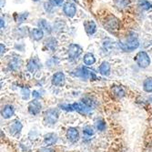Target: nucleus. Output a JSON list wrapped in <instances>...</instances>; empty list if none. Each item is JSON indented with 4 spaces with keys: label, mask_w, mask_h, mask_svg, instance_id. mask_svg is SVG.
Wrapping results in <instances>:
<instances>
[{
    "label": "nucleus",
    "mask_w": 152,
    "mask_h": 152,
    "mask_svg": "<svg viewBox=\"0 0 152 152\" xmlns=\"http://www.w3.org/2000/svg\"><path fill=\"white\" fill-rule=\"evenodd\" d=\"M112 90H113L114 95L117 96H118V98H121V96H123L124 94H125V92H124V90L122 89V88H120L118 86H115Z\"/></svg>",
    "instance_id": "4be33fe9"
},
{
    "label": "nucleus",
    "mask_w": 152,
    "mask_h": 152,
    "mask_svg": "<svg viewBox=\"0 0 152 152\" xmlns=\"http://www.w3.org/2000/svg\"><path fill=\"white\" fill-rule=\"evenodd\" d=\"M52 1L54 2V4H55V5L60 6V5H62V3L64 2V0H52Z\"/></svg>",
    "instance_id": "a878e982"
},
{
    "label": "nucleus",
    "mask_w": 152,
    "mask_h": 152,
    "mask_svg": "<svg viewBox=\"0 0 152 152\" xmlns=\"http://www.w3.org/2000/svg\"><path fill=\"white\" fill-rule=\"evenodd\" d=\"M33 1H35V2H37V1H38V0H33Z\"/></svg>",
    "instance_id": "c85d7f7f"
},
{
    "label": "nucleus",
    "mask_w": 152,
    "mask_h": 152,
    "mask_svg": "<svg viewBox=\"0 0 152 152\" xmlns=\"http://www.w3.org/2000/svg\"><path fill=\"white\" fill-rule=\"evenodd\" d=\"M33 96H35V98H39L40 95H38V93L37 91H33Z\"/></svg>",
    "instance_id": "bb28decb"
},
{
    "label": "nucleus",
    "mask_w": 152,
    "mask_h": 152,
    "mask_svg": "<svg viewBox=\"0 0 152 152\" xmlns=\"http://www.w3.org/2000/svg\"><path fill=\"white\" fill-rule=\"evenodd\" d=\"M14 112H15L14 107L11 105H7L2 109V117L5 118H9L14 115Z\"/></svg>",
    "instance_id": "f8f14e48"
},
{
    "label": "nucleus",
    "mask_w": 152,
    "mask_h": 152,
    "mask_svg": "<svg viewBox=\"0 0 152 152\" xmlns=\"http://www.w3.org/2000/svg\"><path fill=\"white\" fill-rule=\"evenodd\" d=\"M119 46L123 50H125V51H133L134 49L139 48L140 43L137 38H129L126 41V42H120Z\"/></svg>",
    "instance_id": "f03ea898"
},
{
    "label": "nucleus",
    "mask_w": 152,
    "mask_h": 152,
    "mask_svg": "<svg viewBox=\"0 0 152 152\" xmlns=\"http://www.w3.org/2000/svg\"><path fill=\"white\" fill-rule=\"evenodd\" d=\"M139 6L144 10H148V9H149L151 7V4L148 1H147V0H140Z\"/></svg>",
    "instance_id": "b1692460"
},
{
    "label": "nucleus",
    "mask_w": 152,
    "mask_h": 152,
    "mask_svg": "<svg viewBox=\"0 0 152 152\" xmlns=\"http://www.w3.org/2000/svg\"><path fill=\"white\" fill-rule=\"evenodd\" d=\"M37 68H38V66L33 59L29 60L28 63H27V69H28V71H30L31 73H35L37 70Z\"/></svg>",
    "instance_id": "6ab92c4d"
},
{
    "label": "nucleus",
    "mask_w": 152,
    "mask_h": 152,
    "mask_svg": "<svg viewBox=\"0 0 152 152\" xmlns=\"http://www.w3.org/2000/svg\"><path fill=\"white\" fill-rule=\"evenodd\" d=\"M57 140H58L57 135H55L53 133L48 134V135L45 136V144H47L48 146L53 145V144L56 143Z\"/></svg>",
    "instance_id": "2eb2a0df"
},
{
    "label": "nucleus",
    "mask_w": 152,
    "mask_h": 152,
    "mask_svg": "<svg viewBox=\"0 0 152 152\" xmlns=\"http://www.w3.org/2000/svg\"><path fill=\"white\" fill-rule=\"evenodd\" d=\"M135 61L137 65H139V66H140L142 68L148 67L150 64V58L148 57V55L144 51H140L136 55Z\"/></svg>",
    "instance_id": "f257e3e1"
},
{
    "label": "nucleus",
    "mask_w": 152,
    "mask_h": 152,
    "mask_svg": "<svg viewBox=\"0 0 152 152\" xmlns=\"http://www.w3.org/2000/svg\"><path fill=\"white\" fill-rule=\"evenodd\" d=\"M58 117V113L57 110L55 109H49L48 111H47L46 115H45V119L48 123L50 124H54L55 122L57 121Z\"/></svg>",
    "instance_id": "39448f33"
},
{
    "label": "nucleus",
    "mask_w": 152,
    "mask_h": 152,
    "mask_svg": "<svg viewBox=\"0 0 152 152\" xmlns=\"http://www.w3.org/2000/svg\"><path fill=\"white\" fill-rule=\"evenodd\" d=\"M63 10H64V13L66 14V16H67L68 18H73L77 13L76 6L70 2H67L64 5Z\"/></svg>",
    "instance_id": "7ed1b4c3"
},
{
    "label": "nucleus",
    "mask_w": 152,
    "mask_h": 152,
    "mask_svg": "<svg viewBox=\"0 0 152 152\" xmlns=\"http://www.w3.org/2000/svg\"><path fill=\"white\" fill-rule=\"evenodd\" d=\"M99 73L103 76H108L110 74V65L107 62H103L99 66Z\"/></svg>",
    "instance_id": "ddd939ff"
},
{
    "label": "nucleus",
    "mask_w": 152,
    "mask_h": 152,
    "mask_svg": "<svg viewBox=\"0 0 152 152\" xmlns=\"http://www.w3.org/2000/svg\"><path fill=\"white\" fill-rule=\"evenodd\" d=\"M84 27H85L86 32L88 35H93L96 32V26L95 22L94 21H90V20H88V21L84 22Z\"/></svg>",
    "instance_id": "9b49d317"
},
{
    "label": "nucleus",
    "mask_w": 152,
    "mask_h": 152,
    "mask_svg": "<svg viewBox=\"0 0 152 152\" xmlns=\"http://www.w3.org/2000/svg\"><path fill=\"white\" fill-rule=\"evenodd\" d=\"M130 3V0H115V4L116 6L122 9V8H125L126 7H128Z\"/></svg>",
    "instance_id": "aec40b11"
},
{
    "label": "nucleus",
    "mask_w": 152,
    "mask_h": 152,
    "mask_svg": "<svg viewBox=\"0 0 152 152\" xmlns=\"http://www.w3.org/2000/svg\"><path fill=\"white\" fill-rule=\"evenodd\" d=\"M95 125H96V129H99L100 131H103L106 129V122L104 120H102V119H99V120L96 121Z\"/></svg>",
    "instance_id": "5701e85b"
},
{
    "label": "nucleus",
    "mask_w": 152,
    "mask_h": 152,
    "mask_svg": "<svg viewBox=\"0 0 152 152\" xmlns=\"http://www.w3.org/2000/svg\"><path fill=\"white\" fill-rule=\"evenodd\" d=\"M21 129H22V125L20 124V122H15L10 126V133H12L13 135L18 134L20 132Z\"/></svg>",
    "instance_id": "f3484780"
},
{
    "label": "nucleus",
    "mask_w": 152,
    "mask_h": 152,
    "mask_svg": "<svg viewBox=\"0 0 152 152\" xmlns=\"http://www.w3.org/2000/svg\"><path fill=\"white\" fill-rule=\"evenodd\" d=\"M66 137L68 139V140L71 142H76L78 140V131L74 129V128H70L66 131Z\"/></svg>",
    "instance_id": "6e6552de"
},
{
    "label": "nucleus",
    "mask_w": 152,
    "mask_h": 152,
    "mask_svg": "<svg viewBox=\"0 0 152 152\" xmlns=\"http://www.w3.org/2000/svg\"><path fill=\"white\" fill-rule=\"evenodd\" d=\"M41 110V104L39 101H37V99L31 101L28 105V111L30 114L32 115H37L40 112Z\"/></svg>",
    "instance_id": "423d86ee"
},
{
    "label": "nucleus",
    "mask_w": 152,
    "mask_h": 152,
    "mask_svg": "<svg viewBox=\"0 0 152 152\" xmlns=\"http://www.w3.org/2000/svg\"><path fill=\"white\" fill-rule=\"evenodd\" d=\"M31 36L32 37L37 40V41H39L43 38L44 37V32L41 28H34L32 31H31Z\"/></svg>",
    "instance_id": "4468645a"
},
{
    "label": "nucleus",
    "mask_w": 152,
    "mask_h": 152,
    "mask_svg": "<svg viewBox=\"0 0 152 152\" xmlns=\"http://www.w3.org/2000/svg\"><path fill=\"white\" fill-rule=\"evenodd\" d=\"M38 25H39V26H40V28H41V29H44V30H46L47 32H50V31H51V27H50L49 24H48L46 20H44V19L39 20Z\"/></svg>",
    "instance_id": "412c9836"
},
{
    "label": "nucleus",
    "mask_w": 152,
    "mask_h": 152,
    "mask_svg": "<svg viewBox=\"0 0 152 152\" xmlns=\"http://www.w3.org/2000/svg\"><path fill=\"white\" fill-rule=\"evenodd\" d=\"M106 26L107 27V29H109V30H118V21L114 17H111L107 20Z\"/></svg>",
    "instance_id": "1a4fd4ad"
},
{
    "label": "nucleus",
    "mask_w": 152,
    "mask_h": 152,
    "mask_svg": "<svg viewBox=\"0 0 152 152\" xmlns=\"http://www.w3.org/2000/svg\"><path fill=\"white\" fill-rule=\"evenodd\" d=\"M83 133H84L85 136L91 137V136L94 135V130H93V129H92L91 127L88 126V127H86L84 129H83Z\"/></svg>",
    "instance_id": "393cba45"
},
{
    "label": "nucleus",
    "mask_w": 152,
    "mask_h": 152,
    "mask_svg": "<svg viewBox=\"0 0 152 152\" xmlns=\"http://www.w3.org/2000/svg\"><path fill=\"white\" fill-rule=\"evenodd\" d=\"M77 77H83V78H88V77H96L95 76H94V74L90 71V70H88V69H87L86 67H81V68H79L78 70H77V74H76Z\"/></svg>",
    "instance_id": "9d476101"
},
{
    "label": "nucleus",
    "mask_w": 152,
    "mask_h": 152,
    "mask_svg": "<svg viewBox=\"0 0 152 152\" xmlns=\"http://www.w3.org/2000/svg\"><path fill=\"white\" fill-rule=\"evenodd\" d=\"M82 53V48L76 44H71L68 48V56L71 58H77Z\"/></svg>",
    "instance_id": "20e7f679"
},
{
    "label": "nucleus",
    "mask_w": 152,
    "mask_h": 152,
    "mask_svg": "<svg viewBox=\"0 0 152 152\" xmlns=\"http://www.w3.org/2000/svg\"><path fill=\"white\" fill-rule=\"evenodd\" d=\"M65 82V75L62 72H58L52 77V84L55 86H62Z\"/></svg>",
    "instance_id": "0eeeda50"
},
{
    "label": "nucleus",
    "mask_w": 152,
    "mask_h": 152,
    "mask_svg": "<svg viewBox=\"0 0 152 152\" xmlns=\"http://www.w3.org/2000/svg\"><path fill=\"white\" fill-rule=\"evenodd\" d=\"M3 21H4V20H3V19H1V27H2V28H3V26L5 25V23H3Z\"/></svg>",
    "instance_id": "cd10ccee"
},
{
    "label": "nucleus",
    "mask_w": 152,
    "mask_h": 152,
    "mask_svg": "<svg viewBox=\"0 0 152 152\" xmlns=\"http://www.w3.org/2000/svg\"><path fill=\"white\" fill-rule=\"evenodd\" d=\"M143 88L148 93L152 92V77H148L145 79L143 83Z\"/></svg>",
    "instance_id": "dca6fc26"
},
{
    "label": "nucleus",
    "mask_w": 152,
    "mask_h": 152,
    "mask_svg": "<svg viewBox=\"0 0 152 152\" xmlns=\"http://www.w3.org/2000/svg\"><path fill=\"white\" fill-rule=\"evenodd\" d=\"M83 61L86 65H93L95 62H96V59H95V57L91 53H88L84 56V58H83Z\"/></svg>",
    "instance_id": "a211bd4d"
}]
</instances>
